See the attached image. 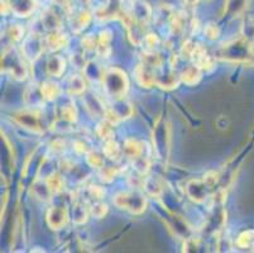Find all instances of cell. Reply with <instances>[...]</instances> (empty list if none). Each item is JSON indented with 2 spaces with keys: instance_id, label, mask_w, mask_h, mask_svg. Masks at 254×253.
Listing matches in <instances>:
<instances>
[{
  "instance_id": "20",
  "label": "cell",
  "mask_w": 254,
  "mask_h": 253,
  "mask_svg": "<svg viewBox=\"0 0 254 253\" xmlns=\"http://www.w3.org/2000/svg\"><path fill=\"white\" fill-rule=\"evenodd\" d=\"M33 192L39 200L48 201L51 199V195H52V191L48 187L47 181H43L41 178H37L33 184Z\"/></svg>"
},
{
  "instance_id": "23",
  "label": "cell",
  "mask_w": 254,
  "mask_h": 253,
  "mask_svg": "<svg viewBox=\"0 0 254 253\" xmlns=\"http://www.w3.org/2000/svg\"><path fill=\"white\" fill-rule=\"evenodd\" d=\"M68 92L71 95H80L85 90V80L80 75H72L68 80Z\"/></svg>"
},
{
  "instance_id": "24",
  "label": "cell",
  "mask_w": 254,
  "mask_h": 253,
  "mask_svg": "<svg viewBox=\"0 0 254 253\" xmlns=\"http://www.w3.org/2000/svg\"><path fill=\"white\" fill-rule=\"evenodd\" d=\"M114 124L110 123L109 120L104 119L103 122L99 123L96 132H98V136L100 137L104 141H109V139H114Z\"/></svg>"
},
{
  "instance_id": "13",
  "label": "cell",
  "mask_w": 254,
  "mask_h": 253,
  "mask_svg": "<svg viewBox=\"0 0 254 253\" xmlns=\"http://www.w3.org/2000/svg\"><path fill=\"white\" fill-rule=\"evenodd\" d=\"M90 20H91V14L87 10H80L72 15V19H71V28H72V31L75 32V33H80V32L84 31L85 28L87 27Z\"/></svg>"
},
{
  "instance_id": "9",
  "label": "cell",
  "mask_w": 254,
  "mask_h": 253,
  "mask_svg": "<svg viewBox=\"0 0 254 253\" xmlns=\"http://www.w3.org/2000/svg\"><path fill=\"white\" fill-rule=\"evenodd\" d=\"M67 36L60 31L51 32L45 38V46L47 47L48 51H59L64 48V46H67Z\"/></svg>"
},
{
  "instance_id": "33",
  "label": "cell",
  "mask_w": 254,
  "mask_h": 253,
  "mask_svg": "<svg viewBox=\"0 0 254 253\" xmlns=\"http://www.w3.org/2000/svg\"><path fill=\"white\" fill-rule=\"evenodd\" d=\"M90 213H91V215L94 218L100 219V218H103L104 215L108 213V206H106L104 203L96 201V203L91 204V206H90Z\"/></svg>"
},
{
  "instance_id": "16",
  "label": "cell",
  "mask_w": 254,
  "mask_h": 253,
  "mask_svg": "<svg viewBox=\"0 0 254 253\" xmlns=\"http://www.w3.org/2000/svg\"><path fill=\"white\" fill-rule=\"evenodd\" d=\"M147 148V146L143 142H138L135 139H128L124 143V153L129 159H137V157L144 155V150Z\"/></svg>"
},
{
  "instance_id": "14",
  "label": "cell",
  "mask_w": 254,
  "mask_h": 253,
  "mask_svg": "<svg viewBox=\"0 0 254 253\" xmlns=\"http://www.w3.org/2000/svg\"><path fill=\"white\" fill-rule=\"evenodd\" d=\"M43 95L42 91H41V87H37V85H29L27 87L24 92V101L28 106H32V108H36V106H39L43 101Z\"/></svg>"
},
{
  "instance_id": "4",
  "label": "cell",
  "mask_w": 254,
  "mask_h": 253,
  "mask_svg": "<svg viewBox=\"0 0 254 253\" xmlns=\"http://www.w3.org/2000/svg\"><path fill=\"white\" fill-rule=\"evenodd\" d=\"M43 50H45V41H43L42 37L39 36L37 32H33V33L29 34L24 39V43L22 46L23 55L29 61H36L39 56L42 55Z\"/></svg>"
},
{
  "instance_id": "39",
  "label": "cell",
  "mask_w": 254,
  "mask_h": 253,
  "mask_svg": "<svg viewBox=\"0 0 254 253\" xmlns=\"http://www.w3.org/2000/svg\"><path fill=\"white\" fill-rule=\"evenodd\" d=\"M87 191H89L90 196H91L92 199H95V200H101V199L105 196V190L101 186H98V185H91V186L87 189Z\"/></svg>"
},
{
  "instance_id": "8",
  "label": "cell",
  "mask_w": 254,
  "mask_h": 253,
  "mask_svg": "<svg viewBox=\"0 0 254 253\" xmlns=\"http://www.w3.org/2000/svg\"><path fill=\"white\" fill-rule=\"evenodd\" d=\"M8 3L18 17H28L36 8V0H8Z\"/></svg>"
},
{
  "instance_id": "29",
  "label": "cell",
  "mask_w": 254,
  "mask_h": 253,
  "mask_svg": "<svg viewBox=\"0 0 254 253\" xmlns=\"http://www.w3.org/2000/svg\"><path fill=\"white\" fill-rule=\"evenodd\" d=\"M148 155H142V156L133 159V169L137 171L140 175L148 172L149 170V162H148Z\"/></svg>"
},
{
  "instance_id": "28",
  "label": "cell",
  "mask_w": 254,
  "mask_h": 253,
  "mask_svg": "<svg viewBox=\"0 0 254 253\" xmlns=\"http://www.w3.org/2000/svg\"><path fill=\"white\" fill-rule=\"evenodd\" d=\"M244 5H246V0H226L224 11L229 15H234L243 10Z\"/></svg>"
},
{
  "instance_id": "1",
  "label": "cell",
  "mask_w": 254,
  "mask_h": 253,
  "mask_svg": "<svg viewBox=\"0 0 254 253\" xmlns=\"http://www.w3.org/2000/svg\"><path fill=\"white\" fill-rule=\"evenodd\" d=\"M103 85L108 95L114 99H120L128 91L129 83L126 74L119 69H110L103 74Z\"/></svg>"
},
{
  "instance_id": "35",
  "label": "cell",
  "mask_w": 254,
  "mask_h": 253,
  "mask_svg": "<svg viewBox=\"0 0 254 253\" xmlns=\"http://www.w3.org/2000/svg\"><path fill=\"white\" fill-rule=\"evenodd\" d=\"M8 33L13 41L18 42L23 38V36H24V28L20 24H11L10 27H9Z\"/></svg>"
},
{
  "instance_id": "2",
  "label": "cell",
  "mask_w": 254,
  "mask_h": 253,
  "mask_svg": "<svg viewBox=\"0 0 254 253\" xmlns=\"http://www.w3.org/2000/svg\"><path fill=\"white\" fill-rule=\"evenodd\" d=\"M115 205L120 209L128 210L131 214H142L147 206V200L144 195L138 190H131V191L119 192L113 199Z\"/></svg>"
},
{
  "instance_id": "27",
  "label": "cell",
  "mask_w": 254,
  "mask_h": 253,
  "mask_svg": "<svg viewBox=\"0 0 254 253\" xmlns=\"http://www.w3.org/2000/svg\"><path fill=\"white\" fill-rule=\"evenodd\" d=\"M46 181H47V185L52 194H59L64 189V181H62L61 176L57 175V173H51Z\"/></svg>"
},
{
  "instance_id": "41",
  "label": "cell",
  "mask_w": 254,
  "mask_h": 253,
  "mask_svg": "<svg viewBox=\"0 0 254 253\" xmlns=\"http://www.w3.org/2000/svg\"><path fill=\"white\" fill-rule=\"evenodd\" d=\"M73 146H75L76 152L80 153V155H82V153H86V152H87V148H86V146H85L84 142H80V141H76V142L73 143Z\"/></svg>"
},
{
  "instance_id": "37",
  "label": "cell",
  "mask_w": 254,
  "mask_h": 253,
  "mask_svg": "<svg viewBox=\"0 0 254 253\" xmlns=\"http://www.w3.org/2000/svg\"><path fill=\"white\" fill-rule=\"evenodd\" d=\"M117 173H118L117 167H103L100 172L101 180L105 181V182H110V181L117 176Z\"/></svg>"
},
{
  "instance_id": "40",
  "label": "cell",
  "mask_w": 254,
  "mask_h": 253,
  "mask_svg": "<svg viewBox=\"0 0 254 253\" xmlns=\"http://www.w3.org/2000/svg\"><path fill=\"white\" fill-rule=\"evenodd\" d=\"M144 43L147 46H148L149 51H154V48H156L157 46H158L159 39H158V37L156 36V34L148 33V34H147V36L144 37Z\"/></svg>"
},
{
  "instance_id": "18",
  "label": "cell",
  "mask_w": 254,
  "mask_h": 253,
  "mask_svg": "<svg viewBox=\"0 0 254 253\" xmlns=\"http://www.w3.org/2000/svg\"><path fill=\"white\" fill-rule=\"evenodd\" d=\"M110 110L114 113L115 117H117L119 120L127 119V118H129L131 114H133V109H131L130 104L122 100V97H120V99H115V103L113 104Z\"/></svg>"
},
{
  "instance_id": "15",
  "label": "cell",
  "mask_w": 254,
  "mask_h": 253,
  "mask_svg": "<svg viewBox=\"0 0 254 253\" xmlns=\"http://www.w3.org/2000/svg\"><path fill=\"white\" fill-rule=\"evenodd\" d=\"M64 67H66V62H64V57L59 55L51 56L47 61V73L48 75L55 76V78H59L64 74Z\"/></svg>"
},
{
  "instance_id": "11",
  "label": "cell",
  "mask_w": 254,
  "mask_h": 253,
  "mask_svg": "<svg viewBox=\"0 0 254 253\" xmlns=\"http://www.w3.org/2000/svg\"><path fill=\"white\" fill-rule=\"evenodd\" d=\"M41 24L42 28L47 32H55L60 31V27H61V18L57 15L56 13L51 9L46 10L41 17Z\"/></svg>"
},
{
  "instance_id": "43",
  "label": "cell",
  "mask_w": 254,
  "mask_h": 253,
  "mask_svg": "<svg viewBox=\"0 0 254 253\" xmlns=\"http://www.w3.org/2000/svg\"><path fill=\"white\" fill-rule=\"evenodd\" d=\"M184 1H185V4L189 6H193L198 3V0H184Z\"/></svg>"
},
{
  "instance_id": "34",
  "label": "cell",
  "mask_w": 254,
  "mask_h": 253,
  "mask_svg": "<svg viewBox=\"0 0 254 253\" xmlns=\"http://www.w3.org/2000/svg\"><path fill=\"white\" fill-rule=\"evenodd\" d=\"M99 45V37L94 36V34H87L82 39V47L86 51H96Z\"/></svg>"
},
{
  "instance_id": "12",
  "label": "cell",
  "mask_w": 254,
  "mask_h": 253,
  "mask_svg": "<svg viewBox=\"0 0 254 253\" xmlns=\"http://www.w3.org/2000/svg\"><path fill=\"white\" fill-rule=\"evenodd\" d=\"M180 79H181L182 83H185L189 86L196 85L200 81V79H201V69L196 66L195 64L190 65V66H187L182 71L181 75H180Z\"/></svg>"
},
{
  "instance_id": "26",
  "label": "cell",
  "mask_w": 254,
  "mask_h": 253,
  "mask_svg": "<svg viewBox=\"0 0 254 253\" xmlns=\"http://www.w3.org/2000/svg\"><path fill=\"white\" fill-rule=\"evenodd\" d=\"M72 218L73 222L76 224H82L87 220V210L86 208L84 206V204L81 203H76L73 205V210H72Z\"/></svg>"
},
{
  "instance_id": "10",
  "label": "cell",
  "mask_w": 254,
  "mask_h": 253,
  "mask_svg": "<svg viewBox=\"0 0 254 253\" xmlns=\"http://www.w3.org/2000/svg\"><path fill=\"white\" fill-rule=\"evenodd\" d=\"M17 120L19 122L20 125L29 128L34 132H41V123H39L38 114H36L34 111H22L19 114H17Z\"/></svg>"
},
{
  "instance_id": "32",
  "label": "cell",
  "mask_w": 254,
  "mask_h": 253,
  "mask_svg": "<svg viewBox=\"0 0 254 253\" xmlns=\"http://www.w3.org/2000/svg\"><path fill=\"white\" fill-rule=\"evenodd\" d=\"M77 117V110H76L73 104H67V105L61 106V118L68 123H72Z\"/></svg>"
},
{
  "instance_id": "19",
  "label": "cell",
  "mask_w": 254,
  "mask_h": 253,
  "mask_svg": "<svg viewBox=\"0 0 254 253\" xmlns=\"http://www.w3.org/2000/svg\"><path fill=\"white\" fill-rule=\"evenodd\" d=\"M110 41H112V32L103 31L99 36V45L96 52L101 57H108L110 55Z\"/></svg>"
},
{
  "instance_id": "36",
  "label": "cell",
  "mask_w": 254,
  "mask_h": 253,
  "mask_svg": "<svg viewBox=\"0 0 254 253\" xmlns=\"http://www.w3.org/2000/svg\"><path fill=\"white\" fill-rule=\"evenodd\" d=\"M204 33L207 38L214 41V39H216L219 37L220 31H219V28L216 24H214V23H207L204 28Z\"/></svg>"
},
{
  "instance_id": "21",
  "label": "cell",
  "mask_w": 254,
  "mask_h": 253,
  "mask_svg": "<svg viewBox=\"0 0 254 253\" xmlns=\"http://www.w3.org/2000/svg\"><path fill=\"white\" fill-rule=\"evenodd\" d=\"M226 51L228 53L224 56H226V59H232L238 61V60H246L247 59V55H248V48L247 46L240 45V43H234V45L229 46V47H226Z\"/></svg>"
},
{
  "instance_id": "38",
  "label": "cell",
  "mask_w": 254,
  "mask_h": 253,
  "mask_svg": "<svg viewBox=\"0 0 254 253\" xmlns=\"http://www.w3.org/2000/svg\"><path fill=\"white\" fill-rule=\"evenodd\" d=\"M196 46L197 45H196L195 42L190 41V39L185 42L184 46H182V50H181L182 57H184V59H191V57H192L193 51H195V48H196Z\"/></svg>"
},
{
  "instance_id": "6",
  "label": "cell",
  "mask_w": 254,
  "mask_h": 253,
  "mask_svg": "<svg viewBox=\"0 0 254 253\" xmlns=\"http://www.w3.org/2000/svg\"><path fill=\"white\" fill-rule=\"evenodd\" d=\"M68 220L67 209L64 206L51 208L47 213V223L52 229H61Z\"/></svg>"
},
{
  "instance_id": "42",
  "label": "cell",
  "mask_w": 254,
  "mask_h": 253,
  "mask_svg": "<svg viewBox=\"0 0 254 253\" xmlns=\"http://www.w3.org/2000/svg\"><path fill=\"white\" fill-rule=\"evenodd\" d=\"M52 1L60 6H64V8L70 5V3H71V0H52Z\"/></svg>"
},
{
  "instance_id": "17",
  "label": "cell",
  "mask_w": 254,
  "mask_h": 253,
  "mask_svg": "<svg viewBox=\"0 0 254 253\" xmlns=\"http://www.w3.org/2000/svg\"><path fill=\"white\" fill-rule=\"evenodd\" d=\"M143 189L149 196H159L162 194L163 187L162 182L156 176H149V177H145L143 181Z\"/></svg>"
},
{
  "instance_id": "5",
  "label": "cell",
  "mask_w": 254,
  "mask_h": 253,
  "mask_svg": "<svg viewBox=\"0 0 254 253\" xmlns=\"http://www.w3.org/2000/svg\"><path fill=\"white\" fill-rule=\"evenodd\" d=\"M212 187L207 184L206 181L202 178V180H192L189 182L187 185V195L190 196L192 200H195L196 203H202V201L206 200L209 198L210 190Z\"/></svg>"
},
{
  "instance_id": "7",
  "label": "cell",
  "mask_w": 254,
  "mask_h": 253,
  "mask_svg": "<svg viewBox=\"0 0 254 253\" xmlns=\"http://www.w3.org/2000/svg\"><path fill=\"white\" fill-rule=\"evenodd\" d=\"M152 15V9L148 4L143 0H133L131 5V17L134 18L140 24H147Z\"/></svg>"
},
{
  "instance_id": "3",
  "label": "cell",
  "mask_w": 254,
  "mask_h": 253,
  "mask_svg": "<svg viewBox=\"0 0 254 253\" xmlns=\"http://www.w3.org/2000/svg\"><path fill=\"white\" fill-rule=\"evenodd\" d=\"M1 70L17 80H24L27 76V69L23 64L20 56L14 50L4 52L3 59H1Z\"/></svg>"
},
{
  "instance_id": "31",
  "label": "cell",
  "mask_w": 254,
  "mask_h": 253,
  "mask_svg": "<svg viewBox=\"0 0 254 253\" xmlns=\"http://www.w3.org/2000/svg\"><path fill=\"white\" fill-rule=\"evenodd\" d=\"M86 161L92 169L101 170L104 167V159L95 151H90V152L86 153Z\"/></svg>"
},
{
  "instance_id": "30",
  "label": "cell",
  "mask_w": 254,
  "mask_h": 253,
  "mask_svg": "<svg viewBox=\"0 0 254 253\" xmlns=\"http://www.w3.org/2000/svg\"><path fill=\"white\" fill-rule=\"evenodd\" d=\"M254 245V231H247L240 234L237 240L239 248H251Z\"/></svg>"
},
{
  "instance_id": "25",
  "label": "cell",
  "mask_w": 254,
  "mask_h": 253,
  "mask_svg": "<svg viewBox=\"0 0 254 253\" xmlns=\"http://www.w3.org/2000/svg\"><path fill=\"white\" fill-rule=\"evenodd\" d=\"M103 152L105 157H108L109 160H118L120 156V147L114 139H109V141H105Z\"/></svg>"
},
{
  "instance_id": "22",
  "label": "cell",
  "mask_w": 254,
  "mask_h": 253,
  "mask_svg": "<svg viewBox=\"0 0 254 253\" xmlns=\"http://www.w3.org/2000/svg\"><path fill=\"white\" fill-rule=\"evenodd\" d=\"M41 91H42L43 97H45V100H55L57 99L60 95V86L57 85L56 83H53V81H45L42 84V86H41Z\"/></svg>"
}]
</instances>
